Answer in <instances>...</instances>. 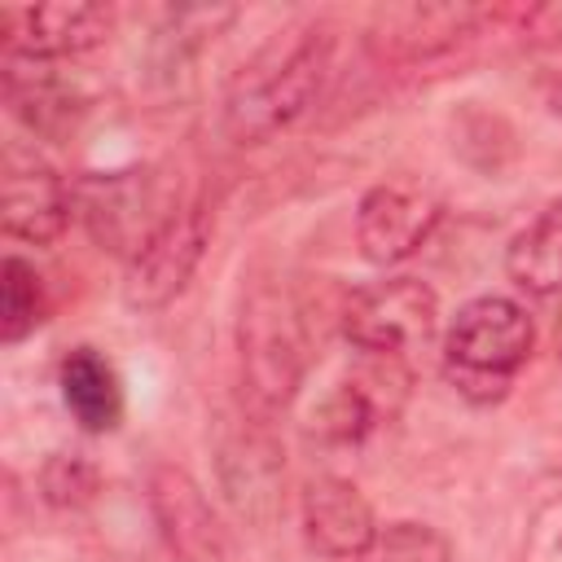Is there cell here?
Masks as SVG:
<instances>
[{
	"label": "cell",
	"instance_id": "cell-1",
	"mask_svg": "<svg viewBox=\"0 0 562 562\" xmlns=\"http://www.w3.org/2000/svg\"><path fill=\"white\" fill-rule=\"evenodd\" d=\"M329 61H334L329 22H294L277 31L233 75L224 97V132L237 145H263L316 101Z\"/></svg>",
	"mask_w": 562,
	"mask_h": 562
},
{
	"label": "cell",
	"instance_id": "cell-2",
	"mask_svg": "<svg viewBox=\"0 0 562 562\" xmlns=\"http://www.w3.org/2000/svg\"><path fill=\"white\" fill-rule=\"evenodd\" d=\"M531 347L536 325L527 307L505 294H479L452 316L443 334V373L465 400L492 404L509 391Z\"/></svg>",
	"mask_w": 562,
	"mask_h": 562
},
{
	"label": "cell",
	"instance_id": "cell-3",
	"mask_svg": "<svg viewBox=\"0 0 562 562\" xmlns=\"http://www.w3.org/2000/svg\"><path fill=\"white\" fill-rule=\"evenodd\" d=\"M241 382L259 413H277L294 400L307 369V329L299 303L277 285H255L237 325Z\"/></svg>",
	"mask_w": 562,
	"mask_h": 562
},
{
	"label": "cell",
	"instance_id": "cell-4",
	"mask_svg": "<svg viewBox=\"0 0 562 562\" xmlns=\"http://www.w3.org/2000/svg\"><path fill=\"white\" fill-rule=\"evenodd\" d=\"M439 325V294L422 277H382L347 294L342 334L364 356H404Z\"/></svg>",
	"mask_w": 562,
	"mask_h": 562
},
{
	"label": "cell",
	"instance_id": "cell-5",
	"mask_svg": "<svg viewBox=\"0 0 562 562\" xmlns=\"http://www.w3.org/2000/svg\"><path fill=\"white\" fill-rule=\"evenodd\" d=\"M211 241V215L206 206H176L154 233L149 241L127 259V277H123V299L140 312L167 307L189 277L198 272L202 255Z\"/></svg>",
	"mask_w": 562,
	"mask_h": 562
},
{
	"label": "cell",
	"instance_id": "cell-6",
	"mask_svg": "<svg viewBox=\"0 0 562 562\" xmlns=\"http://www.w3.org/2000/svg\"><path fill=\"white\" fill-rule=\"evenodd\" d=\"M75 202H79V215H83L88 233L105 250H119L127 259L176 211V202H162L158 198L154 176L145 167H132V171H97V176L79 180Z\"/></svg>",
	"mask_w": 562,
	"mask_h": 562
},
{
	"label": "cell",
	"instance_id": "cell-7",
	"mask_svg": "<svg viewBox=\"0 0 562 562\" xmlns=\"http://www.w3.org/2000/svg\"><path fill=\"white\" fill-rule=\"evenodd\" d=\"M114 31V9L110 4H70V0H48V4H22V9H0V48L4 57H31V61H61L92 53L105 44Z\"/></svg>",
	"mask_w": 562,
	"mask_h": 562
},
{
	"label": "cell",
	"instance_id": "cell-8",
	"mask_svg": "<svg viewBox=\"0 0 562 562\" xmlns=\"http://www.w3.org/2000/svg\"><path fill=\"white\" fill-rule=\"evenodd\" d=\"M408 369L400 356H369L360 369H351L316 408V435L329 443H360L373 430H382L408 400Z\"/></svg>",
	"mask_w": 562,
	"mask_h": 562
},
{
	"label": "cell",
	"instance_id": "cell-9",
	"mask_svg": "<svg viewBox=\"0 0 562 562\" xmlns=\"http://www.w3.org/2000/svg\"><path fill=\"white\" fill-rule=\"evenodd\" d=\"M0 220L9 237L53 246L70 224V189L61 176L22 145H4L0 162Z\"/></svg>",
	"mask_w": 562,
	"mask_h": 562
},
{
	"label": "cell",
	"instance_id": "cell-10",
	"mask_svg": "<svg viewBox=\"0 0 562 562\" xmlns=\"http://www.w3.org/2000/svg\"><path fill=\"white\" fill-rule=\"evenodd\" d=\"M443 206L413 184H373L356 206V241L369 263L408 259L439 224Z\"/></svg>",
	"mask_w": 562,
	"mask_h": 562
},
{
	"label": "cell",
	"instance_id": "cell-11",
	"mask_svg": "<svg viewBox=\"0 0 562 562\" xmlns=\"http://www.w3.org/2000/svg\"><path fill=\"white\" fill-rule=\"evenodd\" d=\"M299 509H303V536L321 558H334V562L364 558V549L378 536V522H373L364 492L338 474L307 479Z\"/></svg>",
	"mask_w": 562,
	"mask_h": 562
},
{
	"label": "cell",
	"instance_id": "cell-12",
	"mask_svg": "<svg viewBox=\"0 0 562 562\" xmlns=\"http://www.w3.org/2000/svg\"><path fill=\"white\" fill-rule=\"evenodd\" d=\"M149 501H154V514L162 522V536H167L176 562H233L228 531L220 527L206 496L198 492V483L184 470H171V465L154 470Z\"/></svg>",
	"mask_w": 562,
	"mask_h": 562
},
{
	"label": "cell",
	"instance_id": "cell-13",
	"mask_svg": "<svg viewBox=\"0 0 562 562\" xmlns=\"http://www.w3.org/2000/svg\"><path fill=\"white\" fill-rule=\"evenodd\" d=\"M0 83H4V105L35 132V136H66L79 114L88 110L83 97L53 70V61H31V57H0Z\"/></svg>",
	"mask_w": 562,
	"mask_h": 562
},
{
	"label": "cell",
	"instance_id": "cell-14",
	"mask_svg": "<svg viewBox=\"0 0 562 562\" xmlns=\"http://www.w3.org/2000/svg\"><path fill=\"white\" fill-rule=\"evenodd\" d=\"M61 400L70 408V417L92 430V435H105L119 426L123 417V386H119V373L110 369V360L92 347H75L66 360H61Z\"/></svg>",
	"mask_w": 562,
	"mask_h": 562
},
{
	"label": "cell",
	"instance_id": "cell-15",
	"mask_svg": "<svg viewBox=\"0 0 562 562\" xmlns=\"http://www.w3.org/2000/svg\"><path fill=\"white\" fill-rule=\"evenodd\" d=\"M505 272L518 290L536 299L562 294V198L549 202L527 228L514 233L505 250Z\"/></svg>",
	"mask_w": 562,
	"mask_h": 562
},
{
	"label": "cell",
	"instance_id": "cell-16",
	"mask_svg": "<svg viewBox=\"0 0 562 562\" xmlns=\"http://www.w3.org/2000/svg\"><path fill=\"white\" fill-rule=\"evenodd\" d=\"M44 312H48V299H44L40 272L26 259L4 255V263H0V342L13 347L26 334H35Z\"/></svg>",
	"mask_w": 562,
	"mask_h": 562
},
{
	"label": "cell",
	"instance_id": "cell-17",
	"mask_svg": "<svg viewBox=\"0 0 562 562\" xmlns=\"http://www.w3.org/2000/svg\"><path fill=\"white\" fill-rule=\"evenodd\" d=\"M360 562H452V544L430 522H391L373 536Z\"/></svg>",
	"mask_w": 562,
	"mask_h": 562
},
{
	"label": "cell",
	"instance_id": "cell-18",
	"mask_svg": "<svg viewBox=\"0 0 562 562\" xmlns=\"http://www.w3.org/2000/svg\"><path fill=\"white\" fill-rule=\"evenodd\" d=\"M40 483H44V496L53 501V505H61V509H70V505H88L92 496H97V465L92 461H83V457H53L48 465H44V474H40Z\"/></svg>",
	"mask_w": 562,
	"mask_h": 562
},
{
	"label": "cell",
	"instance_id": "cell-19",
	"mask_svg": "<svg viewBox=\"0 0 562 562\" xmlns=\"http://www.w3.org/2000/svg\"><path fill=\"white\" fill-rule=\"evenodd\" d=\"M522 562H562V492L549 496L531 514L527 540H522Z\"/></svg>",
	"mask_w": 562,
	"mask_h": 562
},
{
	"label": "cell",
	"instance_id": "cell-20",
	"mask_svg": "<svg viewBox=\"0 0 562 562\" xmlns=\"http://www.w3.org/2000/svg\"><path fill=\"white\" fill-rule=\"evenodd\" d=\"M509 35L522 48H558L562 44V4H527V9H514Z\"/></svg>",
	"mask_w": 562,
	"mask_h": 562
},
{
	"label": "cell",
	"instance_id": "cell-21",
	"mask_svg": "<svg viewBox=\"0 0 562 562\" xmlns=\"http://www.w3.org/2000/svg\"><path fill=\"white\" fill-rule=\"evenodd\" d=\"M544 97H549V110H553V114L562 119V75H558V79L549 83V92H544Z\"/></svg>",
	"mask_w": 562,
	"mask_h": 562
}]
</instances>
